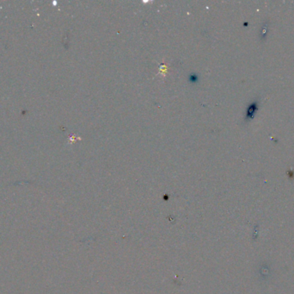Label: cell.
<instances>
[{
  "label": "cell",
  "instance_id": "obj_1",
  "mask_svg": "<svg viewBox=\"0 0 294 294\" xmlns=\"http://www.w3.org/2000/svg\"><path fill=\"white\" fill-rule=\"evenodd\" d=\"M257 105H258L257 102H254V103H252L248 107L247 112H246V117H245L246 120L251 119V118L254 117V115H255V113H256V111L257 110V108H258Z\"/></svg>",
  "mask_w": 294,
  "mask_h": 294
},
{
  "label": "cell",
  "instance_id": "obj_2",
  "mask_svg": "<svg viewBox=\"0 0 294 294\" xmlns=\"http://www.w3.org/2000/svg\"><path fill=\"white\" fill-rule=\"evenodd\" d=\"M198 79H199V77H198V75L195 74V73H191V74L189 75V77H188V80H189V82L192 83V84L197 83Z\"/></svg>",
  "mask_w": 294,
  "mask_h": 294
}]
</instances>
